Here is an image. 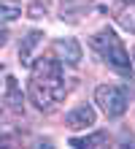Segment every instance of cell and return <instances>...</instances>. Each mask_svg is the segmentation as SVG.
I'll list each match as a JSON object with an SVG mask.
<instances>
[{
    "label": "cell",
    "instance_id": "obj_7",
    "mask_svg": "<svg viewBox=\"0 0 135 149\" xmlns=\"http://www.w3.org/2000/svg\"><path fill=\"white\" fill-rule=\"evenodd\" d=\"M111 144V136L108 133H92V136H84V138H70V146H108Z\"/></svg>",
    "mask_w": 135,
    "mask_h": 149
},
{
    "label": "cell",
    "instance_id": "obj_9",
    "mask_svg": "<svg viewBox=\"0 0 135 149\" xmlns=\"http://www.w3.org/2000/svg\"><path fill=\"white\" fill-rule=\"evenodd\" d=\"M116 22H119L124 30L135 33V3H124L119 11H116Z\"/></svg>",
    "mask_w": 135,
    "mask_h": 149
},
{
    "label": "cell",
    "instance_id": "obj_10",
    "mask_svg": "<svg viewBox=\"0 0 135 149\" xmlns=\"http://www.w3.org/2000/svg\"><path fill=\"white\" fill-rule=\"evenodd\" d=\"M22 16V6L16 0H0V22H14Z\"/></svg>",
    "mask_w": 135,
    "mask_h": 149
},
{
    "label": "cell",
    "instance_id": "obj_3",
    "mask_svg": "<svg viewBox=\"0 0 135 149\" xmlns=\"http://www.w3.org/2000/svg\"><path fill=\"white\" fill-rule=\"evenodd\" d=\"M95 103L100 106V111L108 119H119L127 111V95H124V90H119L114 84H100L97 87L95 90Z\"/></svg>",
    "mask_w": 135,
    "mask_h": 149
},
{
    "label": "cell",
    "instance_id": "obj_5",
    "mask_svg": "<svg viewBox=\"0 0 135 149\" xmlns=\"http://www.w3.org/2000/svg\"><path fill=\"white\" fill-rule=\"evenodd\" d=\"M65 125L70 130H84L89 125H95V109L92 106H78L65 117Z\"/></svg>",
    "mask_w": 135,
    "mask_h": 149
},
{
    "label": "cell",
    "instance_id": "obj_13",
    "mask_svg": "<svg viewBox=\"0 0 135 149\" xmlns=\"http://www.w3.org/2000/svg\"><path fill=\"white\" fill-rule=\"evenodd\" d=\"M132 60H135V49H132Z\"/></svg>",
    "mask_w": 135,
    "mask_h": 149
},
{
    "label": "cell",
    "instance_id": "obj_6",
    "mask_svg": "<svg viewBox=\"0 0 135 149\" xmlns=\"http://www.w3.org/2000/svg\"><path fill=\"white\" fill-rule=\"evenodd\" d=\"M6 103H8V109L16 111V114H22V111H24L22 92H19V84H16V79H14V76H8V79H6Z\"/></svg>",
    "mask_w": 135,
    "mask_h": 149
},
{
    "label": "cell",
    "instance_id": "obj_8",
    "mask_svg": "<svg viewBox=\"0 0 135 149\" xmlns=\"http://www.w3.org/2000/svg\"><path fill=\"white\" fill-rule=\"evenodd\" d=\"M41 38H43V33H38V30H33L30 36L24 38V43L19 46V63H24V65L30 63V54H33V49L41 43Z\"/></svg>",
    "mask_w": 135,
    "mask_h": 149
},
{
    "label": "cell",
    "instance_id": "obj_2",
    "mask_svg": "<svg viewBox=\"0 0 135 149\" xmlns=\"http://www.w3.org/2000/svg\"><path fill=\"white\" fill-rule=\"evenodd\" d=\"M92 49L100 54L108 65L114 68L116 73H122V76H132V60H130V54H127V49H124V43H122V38L116 36L114 30H100V33H95L92 36Z\"/></svg>",
    "mask_w": 135,
    "mask_h": 149
},
{
    "label": "cell",
    "instance_id": "obj_12",
    "mask_svg": "<svg viewBox=\"0 0 135 149\" xmlns=\"http://www.w3.org/2000/svg\"><path fill=\"white\" fill-rule=\"evenodd\" d=\"M124 3H135V0H124Z\"/></svg>",
    "mask_w": 135,
    "mask_h": 149
},
{
    "label": "cell",
    "instance_id": "obj_1",
    "mask_svg": "<svg viewBox=\"0 0 135 149\" xmlns=\"http://www.w3.org/2000/svg\"><path fill=\"white\" fill-rule=\"evenodd\" d=\"M62 98H65L62 63L49 54L38 57V63L33 65V73H30V100L35 103V109L51 111L57 103H62Z\"/></svg>",
    "mask_w": 135,
    "mask_h": 149
},
{
    "label": "cell",
    "instance_id": "obj_4",
    "mask_svg": "<svg viewBox=\"0 0 135 149\" xmlns=\"http://www.w3.org/2000/svg\"><path fill=\"white\" fill-rule=\"evenodd\" d=\"M54 52L60 54V63H65V65L81 63V46L76 38H57L54 41Z\"/></svg>",
    "mask_w": 135,
    "mask_h": 149
},
{
    "label": "cell",
    "instance_id": "obj_11",
    "mask_svg": "<svg viewBox=\"0 0 135 149\" xmlns=\"http://www.w3.org/2000/svg\"><path fill=\"white\" fill-rule=\"evenodd\" d=\"M6 41H8V33H6V30H0V46H3Z\"/></svg>",
    "mask_w": 135,
    "mask_h": 149
}]
</instances>
